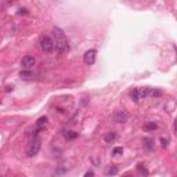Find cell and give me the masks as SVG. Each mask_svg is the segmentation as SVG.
Listing matches in <instances>:
<instances>
[{
    "mask_svg": "<svg viewBox=\"0 0 177 177\" xmlns=\"http://www.w3.org/2000/svg\"><path fill=\"white\" fill-rule=\"evenodd\" d=\"M53 38H54V50L58 54H65L69 51L68 40H66V36L61 28H58V26L53 28Z\"/></svg>",
    "mask_w": 177,
    "mask_h": 177,
    "instance_id": "1",
    "label": "cell"
},
{
    "mask_svg": "<svg viewBox=\"0 0 177 177\" xmlns=\"http://www.w3.org/2000/svg\"><path fill=\"white\" fill-rule=\"evenodd\" d=\"M129 96L134 102H140L141 100L147 98V97L155 96V91H154L152 89H149V87H140V89L132 90V91L129 93Z\"/></svg>",
    "mask_w": 177,
    "mask_h": 177,
    "instance_id": "2",
    "label": "cell"
},
{
    "mask_svg": "<svg viewBox=\"0 0 177 177\" xmlns=\"http://www.w3.org/2000/svg\"><path fill=\"white\" fill-rule=\"evenodd\" d=\"M39 151H40V140L38 137H33L31 141L26 144L25 154L28 156H35V155H38Z\"/></svg>",
    "mask_w": 177,
    "mask_h": 177,
    "instance_id": "3",
    "label": "cell"
},
{
    "mask_svg": "<svg viewBox=\"0 0 177 177\" xmlns=\"http://www.w3.org/2000/svg\"><path fill=\"white\" fill-rule=\"evenodd\" d=\"M39 46H40V49H42V51H44V53H53L54 51V40H53L50 36H42L40 38V40H39Z\"/></svg>",
    "mask_w": 177,
    "mask_h": 177,
    "instance_id": "4",
    "label": "cell"
},
{
    "mask_svg": "<svg viewBox=\"0 0 177 177\" xmlns=\"http://www.w3.org/2000/svg\"><path fill=\"white\" fill-rule=\"evenodd\" d=\"M96 57H97V51L96 50H87L83 55V61H85L86 65H93L96 62Z\"/></svg>",
    "mask_w": 177,
    "mask_h": 177,
    "instance_id": "5",
    "label": "cell"
},
{
    "mask_svg": "<svg viewBox=\"0 0 177 177\" xmlns=\"http://www.w3.org/2000/svg\"><path fill=\"white\" fill-rule=\"evenodd\" d=\"M128 119H129V113L125 111H116L112 115V121L116 123H125L128 122Z\"/></svg>",
    "mask_w": 177,
    "mask_h": 177,
    "instance_id": "6",
    "label": "cell"
},
{
    "mask_svg": "<svg viewBox=\"0 0 177 177\" xmlns=\"http://www.w3.org/2000/svg\"><path fill=\"white\" fill-rule=\"evenodd\" d=\"M36 64V60H35V57L33 55H25L24 58L21 60V66H24L25 69H31L32 66H35Z\"/></svg>",
    "mask_w": 177,
    "mask_h": 177,
    "instance_id": "7",
    "label": "cell"
},
{
    "mask_svg": "<svg viewBox=\"0 0 177 177\" xmlns=\"http://www.w3.org/2000/svg\"><path fill=\"white\" fill-rule=\"evenodd\" d=\"M116 137H118V134H116L115 132H108V133H105L104 134V141L105 143H113L116 140Z\"/></svg>",
    "mask_w": 177,
    "mask_h": 177,
    "instance_id": "8",
    "label": "cell"
},
{
    "mask_svg": "<svg viewBox=\"0 0 177 177\" xmlns=\"http://www.w3.org/2000/svg\"><path fill=\"white\" fill-rule=\"evenodd\" d=\"M19 76H21L22 79H25V81H29V79H33L35 73H33L32 71H28V69H25V71H21V72H19Z\"/></svg>",
    "mask_w": 177,
    "mask_h": 177,
    "instance_id": "9",
    "label": "cell"
},
{
    "mask_svg": "<svg viewBox=\"0 0 177 177\" xmlns=\"http://www.w3.org/2000/svg\"><path fill=\"white\" fill-rule=\"evenodd\" d=\"M158 129V125L155 122H147L144 125V130L145 132H151V130H156Z\"/></svg>",
    "mask_w": 177,
    "mask_h": 177,
    "instance_id": "10",
    "label": "cell"
},
{
    "mask_svg": "<svg viewBox=\"0 0 177 177\" xmlns=\"http://www.w3.org/2000/svg\"><path fill=\"white\" fill-rule=\"evenodd\" d=\"M46 123H47V118H46V116H42V118H39L38 121H36V128L43 129L46 126Z\"/></svg>",
    "mask_w": 177,
    "mask_h": 177,
    "instance_id": "11",
    "label": "cell"
},
{
    "mask_svg": "<svg viewBox=\"0 0 177 177\" xmlns=\"http://www.w3.org/2000/svg\"><path fill=\"white\" fill-rule=\"evenodd\" d=\"M64 137H65L66 140H73V138H76V137H78V133L72 132V130H68V132L64 133Z\"/></svg>",
    "mask_w": 177,
    "mask_h": 177,
    "instance_id": "12",
    "label": "cell"
},
{
    "mask_svg": "<svg viewBox=\"0 0 177 177\" xmlns=\"http://www.w3.org/2000/svg\"><path fill=\"white\" fill-rule=\"evenodd\" d=\"M137 170H138V173L141 174L143 177H147L148 176V170H147V168H144L143 165H138L137 166Z\"/></svg>",
    "mask_w": 177,
    "mask_h": 177,
    "instance_id": "13",
    "label": "cell"
},
{
    "mask_svg": "<svg viewBox=\"0 0 177 177\" xmlns=\"http://www.w3.org/2000/svg\"><path fill=\"white\" fill-rule=\"evenodd\" d=\"M144 145L147 149H152L154 145H152V140L151 138H144Z\"/></svg>",
    "mask_w": 177,
    "mask_h": 177,
    "instance_id": "14",
    "label": "cell"
},
{
    "mask_svg": "<svg viewBox=\"0 0 177 177\" xmlns=\"http://www.w3.org/2000/svg\"><path fill=\"white\" fill-rule=\"evenodd\" d=\"M122 152H123V148H122V147H116V148H113L112 155H119V154H122Z\"/></svg>",
    "mask_w": 177,
    "mask_h": 177,
    "instance_id": "15",
    "label": "cell"
},
{
    "mask_svg": "<svg viewBox=\"0 0 177 177\" xmlns=\"http://www.w3.org/2000/svg\"><path fill=\"white\" fill-rule=\"evenodd\" d=\"M116 173H118V169H116V168H112V169H109V170H108V174H109V176L116 174Z\"/></svg>",
    "mask_w": 177,
    "mask_h": 177,
    "instance_id": "16",
    "label": "cell"
},
{
    "mask_svg": "<svg viewBox=\"0 0 177 177\" xmlns=\"http://www.w3.org/2000/svg\"><path fill=\"white\" fill-rule=\"evenodd\" d=\"M161 143H162V147L163 148H166V147H168V140H165V138H161Z\"/></svg>",
    "mask_w": 177,
    "mask_h": 177,
    "instance_id": "17",
    "label": "cell"
},
{
    "mask_svg": "<svg viewBox=\"0 0 177 177\" xmlns=\"http://www.w3.org/2000/svg\"><path fill=\"white\" fill-rule=\"evenodd\" d=\"M85 177H94V173H93V172H87L85 174Z\"/></svg>",
    "mask_w": 177,
    "mask_h": 177,
    "instance_id": "18",
    "label": "cell"
},
{
    "mask_svg": "<svg viewBox=\"0 0 177 177\" xmlns=\"http://www.w3.org/2000/svg\"><path fill=\"white\" fill-rule=\"evenodd\" d=\"M21 14H26V10L24 8V10H19L18 11V15H21Z\"/></svg>",
    "mask_w": 177,
    "mask_h": 177,
    "instance_id": "19",
    "label": "cell"
},
{
    "mask_svg": "<svg viewBox=\"0 0 177 177\" xmlns=\"http://www.w3.org/2000/svg\"><path fill=\"white\" fill-rule=\"evenodd\" d=\"M126 177H130V176H126Z\"/></svg>",
    "mask_w": 177,
    "mask_h": 177,
    "instance_id": "20",
    "label": "cell"
}]
</instances>
